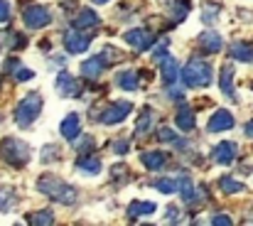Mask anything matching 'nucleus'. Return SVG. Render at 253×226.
Wrapping results in <instances>:
<instances>
[{"instance_id":"nucleus-39","label":"nucleus","mask_w":253,"mask_h":226,"mask_svg":"<svg viewBox=\"0 0 253 226\" xmlns=\"http://www.w3.org/2000/svg\"><path fill=\"white\" fill-rule=\"evenodd\" d=\"M168 222H172V224L179 222V212H177V207H168Z\"/></svg>"},{"instance_id":"nucleus-4","label":"nucleus","mask_w":253,"mask_h":226,"mask_svg":"<svg viewBox=\"0 0 253 226\" xmlns=\"http://www.w3.org/2000/svg\"><path fill=\"white\" fill-rule=\"evenodd\" d=\"M0 152H2V160L15 165V167H22L30 160V148L17 138H5L2 145H0Z\"/></svg>"},{"instance_id":"nucleus-25","label":"nucleus","mask_w":253,"mask_h":226,"mask_svg":"<svg viewBox=\"0 0 253 226\" xmlns=\"http://www.w3.org/2000/svg\"><path fill=\"white\" fill-rule=\"evenodd\" d=\"M219 187H221V192H224V194H236V192H244V184H241V182H236V180H234V177H229V175L219 177Z\"/></svg>"},{"instance_id":"nucleus-9","label":"nucleus","mask_w":253,"mask_h":226,"mask_svg":"<svg viewBox=\"0 0 253 226\" xmlns=\"http://www.w3.org/2000/svg\"><path fill=\"white\" fill-rule=\"evenodd\" d=\"M158 62H160L163 81H165L168 86H172V84L177 81V76H179V67H177L174 57H169V54H160V57H158Z\"/></svg>"},{"instance_id":"nucleus-11","label":"nucleus","mask_w":253,"mask_h":226,"mask_svg":"<svg viewBox=\"0 0 253 226\" xmlns=\"http://www.w3.org/2000/svg\"><path fill=\"white\" fill-rule=\"evenodd\" d=\"M236 143H229V140H224V143H219L214 150H211V157H214V162H219V165H231L234 162V157H236Z\"/></svg>"},{"instance_id":"nucleus-24","label":"nucleus","mask_w":253,"mask_h":226,"mask_svg":"<svg viewBox=\"0 0 253 226\" xmlns=\"http://www.w3.org/2000/svg\"><path fill=\"white\" fill-rule=\"evenodd\" d=\"M118 86L123 89V91H135L138 89V74L135 72H121L118 74Z\"/></svg>"},{"instance_id":"nucleus-5","label":"nucleus","mask_w":253,"mask_h":226,"mask_svg":"<svg viewBox=\"0 0 253 226\" xmlns=\"http://www.w3.org/2000/svg\"><path fill=\"white\" fill-rule=\"evenodd\" d=\"M22 20H25V25H27L30 30H40V27H47V25H49L52 15H49V10L42 7V5H30V7L22 10Z\"/></svg>"},{"instance_id":"nucleus-10","label":"nucleus","mask_w":253,"mask_h":226,"mask_svg":"<svg viewBox=\"0 0 253 226\" xmlns=\"http://www.w3.org/2000/svg\"><path fill=\"white\" fill-rule=\"evenodd\" d=\"M79 131H82V121L77 113H69L62 123H59V133L64 140H77L79 138Z\"/></svg>"},{"instance_id":"nucleus-22","label":"nucleus","mask_w":253,"mask_h":226,"mask_svg":"<svg viewBox=\"0 0 253 226\" xmlns=\"http://www.w3.org/2000/svg\"><path fill=\"white\" fill-rule=\"evenodd\" d=\"M77 167H79L82 172H86V175H98V172H101V162H98V157H91V155L79 157Z\"/></svg>"},{"instance_id":"nucleus-33","label":"nucleus","mask_w":253,"mask_h":226,"mask_svg":"<svg viewBox=\"0 0 253 226\" xmlns=\"http://www.w3.org/2000/svg\"><path fill=\"white\" fill-rule=\"evenodd\" d=\"M158 140H160V143H174V140H177V133L169 131V128H160V131H158Z\"/></svg>"},{"instance_id":"nucleus-14","label":"nucleus","mask_w":253,"mask_h":226,"mask_svg":"<svg viewBox=\"0 0 253 226\" xmlns=\"http://www.w3.org/2000/svg\"><path fill=\"white\" fill-rule=\"evenodd\" d=\"M103 67H106V62H103V54H98V57H91V59L82 62V74H84L86 79H98V76L103 74Z\"/></svg>"},{"instance_id":"nucleus-32","label":"nucleus","mask_w":253,"mask_h":226,"mask_svg":"<svg viewBox=\"0 0 253 226\" xmlns=\"http://www.w3.org/2000/svg\"><path fill=\"white\" fill-rule=\"evenodd\" d=\"M93 148H96V140H93L91 136H84V140H79V143H77V150L82 152V155H88Z\"/></svg>"},{"instance_id":"nucleus-38","label":"nucleus","mask_w":253,"mask_h":226,"mask_svg":"<svg viewBox=\"0 0 253 226\" xmlns=\"http://www.w3.org/2000/svg\"><path fill=\"white\" fill-rule=\"evenodd\" d=\"M169 96H172V101H182V98H184V93H182V89H177L174 84L169 86Z\"/></svg>"},{"instance_id":"nucleus-15","label":"nucleus","mask_w":253,"mask_h":226,"mask_svg":"<svg viewBox=\"0 0 253 226\" xmlns=\"http://www.w3.org/2000/svg\"><path fill=\"white\" fill-rule=\"evenodd\" d=\"M140 162L148 167V170H160V167H165V162H168V155L160 150H148L140 155Z\"/></svg>"},{"instance_id":"nucleus-3","label":"nucleus","mask_w":253,"mask_h":226,"mask_svg":"<svg viewBox=\"0 0 253 226\" xmlns=\"http://www.w3.org/2000/svg\"><path fill=\"white\" fill-rule=\"evenodd\" d=\"M182 81L187 86H207L211 81V67L204 59H189L182 69Z\"/></svg>"},{"instance_id":"nucleus-18","label":"nucleus","mask_w":253,"mask_h":226,"mask_svg":"<svg viewBox=\"0 0 253 226\" xmlns=\"http://www.w3.org/2000/svg\"><path fill=\"white\" fill-rule=\"evenodd\" d=\"M229 52H231V59L236 62H253V47L246 42H234Z\"/></svg>"},{"instance_id":"nucleus-34","label":"nucleus","mask_w":253,"mask_h":226,"mask_svg":"<svg viewBox=\"0 0 253 226\" xmlns=\"http://www.w3.org/2000/svg\"><path fill=\"white\" fill-rule=\"evenodd\" d=\"M57 155H59V148H57V145H47V148L42 150V160H44V162H54Z\"/></svg>"},{"instance_id":"nucleus-28","label":"nucleus","mask_w":253,"mask_h":226,"mask_svg":"<svg viewBox=\"0 0 253 226\" xmlns=\"http://www.w3.org/2000/svg\"><path fill=\"white\" fill-rule=\"evenodd\" d=\"M172 17L179 22V20H184L187 15H189V0H172Z\"/></svg>"},{"instance_id":"nucleus-41","label":"nucleus","mask_w":253,"mask_h":226,"mask_svg":"<svg viewBox=\"0 0 253 226\" xmlns=\"http://www.w3.org/2000/svg\"><path fill=\"white\" fill-rule=\"evenodd\" d=\"M244 131H246V136H249V138H253V121L246 123V128H244Z\"/></svg>"},{"instance_id":"nucleus-19","label":"nucleus","mask_w":253,"mask_h":226,"mask_svg":"<svg viewBox=\"0 0 253 226\" xmlns=\"http://www.w3.org/2000/svg\"><path fill=\"white\" fill-rule=\"evenodd\" d=\"M199 45H202L207 52H221L224 40H221V35H216V32H204V35L199 37Z\"/></svg>"},{"instance_id":"nucleus-16","label":"nucleus","mask_w":253,"mask_h":226,"mask_svg":"<svg viewBox=\"0 0 253 226\" xmlns=\"http://www.w3.org/2000/svg\"><path fill=\"white\" fill-rule=\"evenodd\" d=\"M174 123H177V128L182 131V133H187V131H192L194 128V111L184 103L179 111H177V118H174Z\"/></svg>"},{"instance_id":"nucleus-27","label":"nucleus","mask_w":253,"mask_h":226,"mask_svg":"<svg viewBox=\"0 0 253 226\" xmlns=\"http://www.w3.org/2000/svg\"><path fill=\"white\" fill-rule=\"evenodd\" d=\"M150 123H153V111H150V108H145V111L140 113V121H138V126H135V136H143V133H148V131H150Z\"/></svg>"},{"instance_id":"nucleus-7","label":"nucleus","mask_w":253,"mask_h":226,"mask_svg":"<svg viewBox=\"0 0 253 226\" xmlns=\"http://www.w3.org/2000/svg\"><path fill=\"white\" fill-rule=\"evenodd\" d=\"M123 40H126L133 49H138V52H148V49L155 45V37H153L148 30H128V32L123 35Z\"/></svg>"},{"instance_id":"nucleus-37","label":"nucleus","mask_w":253,"mask_h":226,"mask_svg":"<svg viewBox=\"0 0 253 226\" xmlns=\"http://www.w3.org/2000/svg\"><path fill=\"white\" fill-rule=\"evenodd\" d=\"M211 224H221V226H231V219H229V217H226V214H216V217H214V219H211Z\"/></svg>"},{"instance_id":"nucleus-21","label":"nucleus","mask_w":253,"mask_h":226,"mask_svg":"<svg viewBox=\"0 0 253 226\" xmlns=\"http://www.w3.org/2000/svg\"><path fill=\"white\" fill-rule=\"evenodd\" d=\"M219 89H221L229 98H234V67H224V69H221Z\"/></svg>"},{"instance_id":"nucleus-36","label":"nucleus","mask_w":253,"mask_h":226,"mask_svg":"<svg viewBox=\"0 0 253 226\" xmlns=\"http://www.w3.org/2000/svg\"><path fill=\"white\" fill-rule=\"evenodd\" d=\"M32 76H35V72H32V69H17L15 79H17V81H30Z\"/></svg>"},{"instance_id":"nucleus-12","label":"nucleus","mask_w":253,"mask_h":226,"mask_svg":"<svg viewBox=\"0 0 253 226\" xmlns=\"http://www.w3.org/2000/svg\"><path fill=\"white\" fill-rule=\"evenodd\" d=\"M234 128V116L229 113V111H216L214 116H211V121H209V131L211 133H221V131H231Z\"/></svg>"},{"instance_id":"nucleus-26","label":"nucleus","mask_w":253,"mask_h":226,"mask_svg":"<svg viewBox=\"0 0 253 226\" xmlns=\"http://www.w3.org/2000/svg\"><path fill=\"white\" fill-rule=\"evenodd\" d=\"M219 12H221V7H219V5H214V2H207V5L202 7V22H207V25H214V22H216V17H219Z\"/></svg>"},{"instance_id":"nucleus-23","label":"nucleus","mask_w":253,"mask_h":226,"mask_svg":"<svg viewBox=\"0 0 253 226\" xmlns=\"http://www.w3.org/2000/svg\"><path fill=\"white\" fill-rule=\"evenodd\" d=\"M179 194H182V199H184L187 204H197V194H194L192 180H189L187 175H182V180H179Z\"/></svg>"},{"instance_id":"nucleus-17","label":"nucleus","mask_w":253,"mask_h":226,"mask_svg":"<svg viewBox=\"0 0 253 226\" xmlns=\"http://www.w3.org/2000/svg\"><path fill=\"white\" fill-rule=\"evenodd\" d=\"M98 25V15L93 12V10H79V15H77V20H74V27L77 30H88V27H96Z\"/></svg>"},{"instance_id":"nucleus-42","label":"nucleus","mask_w":253,"mask_h":226,"mask_svg":"<svg viewBox=\"0 0 253 226\" xmlns=\"http://www.w3.org/2000/svg\"><path fill=\"white\" fill-rule=\"evenodd\" d=\"M111 172H113V175H121V172H126V167H123V165H116Z\"/></svg>"},{"instance_id":"nucleus-40","label":"nucleus","mask_w":253,"mask_h":226,"mask_svg":"<svg viewBox=\"0 0 253 226\" xmlns=\"http://www.w3.org/2000/svg\"><path fill=\"white\" fill-rule=\"evenodd\" d=\"M113 150L118 152V155H126L128 152V143L126 140H118V143H113Z\"/></svg>"},{"instance_id":"nucleus-13","label":"nucleus","mask_w":253,"mask_h":226,"mask_svg":"<svg viewBox=\"0 0 253 226\" xmlns=\"http://www.w3.org/2000/svg\"><path fill=\"white\" fill-rule=\"evenodd\" d=\"M57 91H59L62 96H67V98H74V96H79V84H77L74 76L62 72V74L57 76Z\"/></svg>"},{"instance_id":"nucleus-29","label":"nucleus","mask_w":253,"mask_h":226,"mask_svg":"<svg viewBox=\"0 0 253 226\" xmlns=\"http://www.w3.org/2000/svg\"><path fill=\"white\" fill-rule=\"evenodd\" d=\"M27 222H30L32 226H42V224H52L54 217H52V212H37V214H32Z\"/></svg>"},{"instance_id":"nucleus-8","label":"nucleus","mask_w":253,"mask_h":226,"mask_svg":"<svg viewBox=\"0 0 253 226\" xmlns=\"http://www.w3.org/2000/svg\"><path fill=\"white\" fill-rule=\"evenodd\" d=\"M88 45H91V40L86 37L84 32H74V30L64 32V47H67V52H72V54H84L86 49H88Z\"/></svg>"},{"instance_id":"nucleus-43","label":"nucleus","mask_w":253,"mask_h":226,"mask_svg":"<svg viewBox=\"0 0 253 226\" xmlns=\"http://www.w3.org/2000/svg\"><path fill=\"white\" fill-rule=\"evenodd\" d=\"M93 2H96V5H103V2H108V0H93Z\"/></svg>"},{"instance_id":"nucleus-30","label":"nucleus","mask_w":253,"mask_h":226,"mask_svg":"<svg viewBox=\"0 0 253 226\" xmlns=\"http://www.w3.org/2000/svg\"><path fill=\"white\" fill-rule=\"evenodd\" d=\"M155 189L163 192V194H172L174 189H179V182H174V180H158L155 182Z\"/></svg>"},{"instance_id":"nucleus-20","label":"nucleus","mask_w":253,"mask_h":226,"mask_svg":"<svg viewBox=\"0 0 253 226\" xmlns=\"http://www.w3.org/2000/svg\"><path fill=\"white\" fill-rule=\"evenodd\" d=\"M153 212H155V204H153V202H133V204L128 207V219L135 222V219H140L143 214H153Z\"/></svg>"},{"instance_id":"nucleus-35","label":"nucleus","mask_w":253,"mask_h":226,"mask_svg":"<svg viewBox=\"0 0 253 226\" xmlns=\"http://www.w3.org/2000/svg\"><path fill=\"white\" fill-rule=\"evenodd\" d=\"M7 17H10V5L7 0H0V22H7Z\"/></svg>"},{"instance_id":"nucleus-2","label":"nucleus","mask_w":253,"mask_h":226,"mask_svg":"<svg viewBox=\"0 0 253 226\" xmlns=\"http://www.w3.org/2000/svg\"><path fill=\"white\" fill-rule=\"evenodd\" d=\"M40 111H42V98H40V93H27V96L17 103V108H15V123H17L20 128H30V126L35 123V118L40 116Z\"/></svg>"},{"instance_id":"nucleus-31","label":"nucleus","mask_w":253,"mask_h":226,"mask_svg":"<svg viewBox=\"0 0 253 226\" xmlns=\"http://www.w3.org/2000/svg\"><path fill=\"white\" fill-rule=\"evenodd\" d=\"M12 204H15L12 192H10V189H0V212H10Z\"/></svg>"},{"instance_id":"nucleus-6","label":"nucleus","mask_w":253,"mask_h":226,"mask_svg":"<svg viewBox=\"0 0 253 226\" xmlns=\"http://www.w3.org/2000/svg\"><path fill=\"white\" fill-rule=\"evenodd\" d=\"M130 111H133V103L130 101H116V103H111V106H106L101 111V118L98 121H103L106 126H113V123H121Z\"/></svg>"},{"instance_id":"nucleus-1","label":"nucleus","mask_w":253,"mask_h":226,"mask_svg":"<svg viewBox=\"0 0 253 226\" xmlns=\"http://www.w3.org/2000/svg\"><path fill=\"white\" fill-rule=\"evenodd\" d=\"M37 189L40 192H44L49 199H54V202H62V204H74L77 202V189L72 187V184H67L64 180H59V177H54V175H44V177H40V182H37Z\"/></svg>"}]
</instances>
